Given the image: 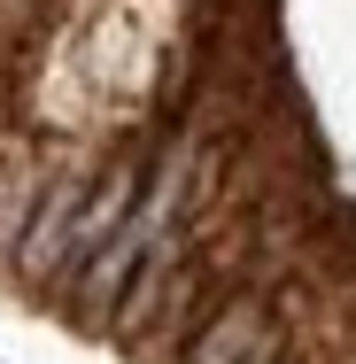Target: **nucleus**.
<instances>
[{"instance_id": "nucleus-1", "label": "nucleus", "mask_w": 356, "mask_h": 364, "mask_svg": "<svg viewBox=\"0 0 356 364\" xmlns=\"http://www.w3.org/2000/svg\"><path fill=\"white\" fill-rule=\"evenodd\" d=\"M77 210H85V178H77V171H63V178L47 186L39 218L23 225V272H31V279H55V272H63V248H70Z\"/></svg>"}, {"instance_id": "nucleus-2", "label": "nucleus", "mask_w": 356, "mask_h": 364, "mask_svg": "<svg viewBox=\"0 0 356 364\" xmlns=\"http://www.w3.org/2000/svg\"><path fill=\"white\" fill-rule=\"evenodd\" d=\"M271 333H286L279 318H271V302L264 294H240V302H225V318H217L210 333L186 349V364H248Z\"/></svg>"}]
</instances>
